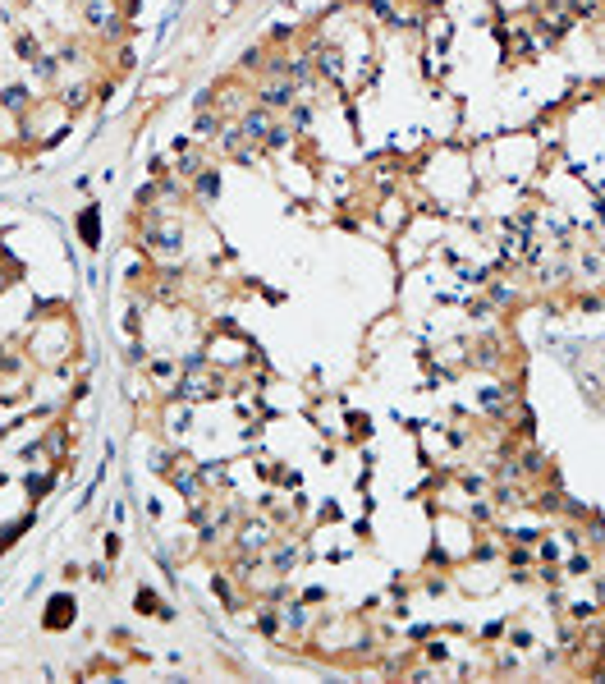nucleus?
I'll use <instances>...</instances> for the list:
<instances>
[{"label":"nucleus","instance_id":"obj_1","mask_svg":"<svg viewBox=\"0 0 605 684\" xmlns=\"http://www.w3.org/2000/svg\"><path fill=\"white\" fill-rule=\"evenodd\" d=\"M69 615H74V602H69V597H55V602H51V611H46V624H51V629H64V624H69Z\"/></svg>","mask_w":605,"mask_h":684},{"label":"nucleus","instance_id":"obj_2","mask_svg":"<svg viewBox=\"0 0 605 684\" xmlns=\"http://www.w3.org/2000/svg\"><path fill=\"white\" fill-rule=\"evenodd\" d=\"M78 230H83V239H88V243H96V212L83 216V225H78Z\"/></svg>","mask_w":605,"mask_h":684},{"label":"nucleus","instance_id":"obj_3","mask_svg":"<svg viewBox=\"0 0 605 684\" xmlns=\"http://www.w3.org/2000/svg\"><path fill=\"white\" fill-rule=\"evenodd\" d=\"M197 193H202V198H216V180H211V175H202V180H197Z\"/></svg>","mask_w":605,"mask_h":684}]
</instances>
